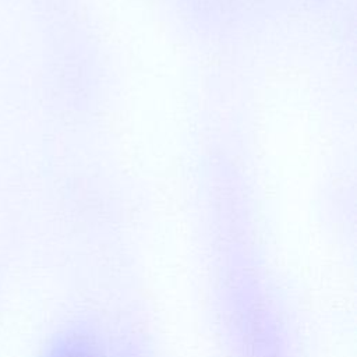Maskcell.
<instances>
[{
	"instance_id": "obj_1",
	"label": "cell",
	"mask_w": 357,
	"mask_h": 357,
	"mask_svg": "<svg viewBox=\"0 0 357 357\" xmlns=\"http://www.w3.org/2000/svg\"><path fill=\"white\" fill-rule=\"evenodd\" d=\"M54 357H93V356L85 344L70 343V344L61 346L54 354Z\"/></svg>"
}]
</instances>
